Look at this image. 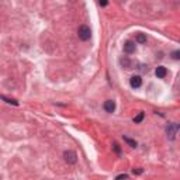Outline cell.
Listing matches in <instances>:
<instances>
[{
    "label": "cell",
    "mask_w": 180,
    "mask_h": 180,
    "mask_svg": "<svg viewBox=\"0 0 180 180\" xmlns=\"http://www.w3.org/2000/svg\"><path fill=\"white\" fill-rule=\"evenodd\" d=\"M125 179H127V175H120L115 177V180H125Z\"/></svg>",
    "instance_id": "cell-13"
},
{
    "label": "cell",
    "mask_w": 180,
    "mask_h": 180,
    "mask_svg": "<svg viewBox=\"0 0 180 180\" xmlns=\"http://www.w3.org/2000/svg\"><path fill=\"white\" fill-rule=\"evenodd\" d=\"M124 51H125L127 54H132V52L135 51V42L134 41H127L125 45H124Z\"/></svg>",
    "instance_id": "cell-5"
},
{
    "label": "cell",
    "mask_w": 180,
    "mask_h": 180,
    "mask_svg": "<svg viewBox=\"0 0 180 180\" xmlns=\"http://www.w3.org/2000/svg\"><path fill=\"white\" fill-rule=\"evenodd\" d=\"M166 75H167V71H166V68H165V66H158V68H156V76H158V77L163 79Z\"/></svg>",
    "instance_id": "cell-7"
},
{
    "label": "cell",
    "mask_w": 180,
    "mask_h": 180,
    "mask_svg": "<svg viewBox=\"0 0 180 180\" xmlns=\"http://www.w3.org/2000/svg\"><path fill=\"white\" fill-rule=\"evenodd\" d=\"M130 83H131V87H134V89L141 87V85H142V79H141V76H132V77H131V80H130Z\"/></svg>",
    "instance_id": "cell-4"
},
{
    "label": "cell",
    "mask_w": 180,
    "mask_h": 180,
    "mask_svg": "<svg viewBox=\"0 0 180 180\" xmlns=\"http://www.w3.org/2000/svg\"><path fill=\"white\" fill-rule=\"evenodd\" d=\"M177 124H169L167 125V128H166V132H167V135H169V138L170 139H173L175 138V135H176V131H177Z\"/></svg>",
    "instance_id": "cell-3"
},
{
    "label": "cell",
    "mask_w": 180,
    "mask_h": 180,
    "mask_svg": "<svg viewBox=\"0 0 180 180\" xmlns=\"http://www.w3.org/2000/svg\"><path fill=\"white\" fill-rule=\"evenodd\" d=\"M63 156H65V161L68 162V163H75V162H76V153H75L73 151H66V152L63 153Z\"/></svg>",
    "instance_id": "cell-2"
},
{
    "label": "cell",
    "mask_w": 180,
    "mask_h": 180,
    "mask_svg": "<svg viewBox=\"0 0 180 180\" xmlns=\"http://www.w3.org/2000/svg\"><path fill=\"white\" fill-rule=\"evenodd\" d=\"M144 120V113H138V115H136V117H134V123H141V121Z\"/></svg>",
    "instance_id": "cell-10"
},
{
    "label": "cell",
    "mask_w": 180,
    "mask_h": 180,
    "mask_svg": "<svg viewBox=\"0 0 180 180\" xmlns=\"http://www.w3.org/2000/svg\"><path fill=\"white\" fill-rule=\"evenodd\" d=\"M100 6H107V2H100Z\"/></svg>",
    "instance_id": "cell-16"
},
{
    "label": "cell",
    "mask_w": 180,
    "mask_h": 180,
    "mask_svg": "<svg viewBox=\"0 0 180 180\" xmlns=\"http://www.w3.org/2000/svg\"><path fill=\"white\" fill-rule=\"evenodd\" d=\"M132 172H134V175H141V173H142V169H141V167H136V169H134Z\"/></svg>",
    "instance_id": "cell-12"
},
{
    "label": "cell",
    "mask_w": 180,
    "mask_h": 180,
    "mask_svg": "<svg viewBox=\"0 0 180 180\" xmlns=\"http://www.w3.org/2000/svg\"><path fill=\"white\" fill-rule=\"evenodd\" d=\"M104 110H106L107 113H113L115 110V103L113 100H107L106 103H104Z\"/></svg>",
    "instance_id": "cell-6"
},
{
    "label": "cell",
    "mask_w": 180,
    "mask_h": 180,
    "mask_svg": "<svg viewBox=\"0 0 180 180\" xmlns=\"http://www.w3.org/2000/svg\"><path fill=\"white\" fill-rule=\"evenodd\" d=\"M2 98H3V100H6V101H7V103H13V104H14V106H17V104H19V103H17V101H16V100H10V98H6V97H4V96H3V97H2Z\"/></svg>",
    "instance_id": "cell-11"
},
{
    "label": "cell",
    "mask_w": 180,
    "mask_h": 180,
    "mask_svg": "<svg viewBox=\"0 0 180 180\" xmlns=\"http://www.w3.org/2000/svg\"><path fill=\"white\" fill-rule=\"evenodd\" d=\"M179 55H180V52L179 51H175V52H173V58H175V59H179Z\"/></svg>",
    "instance_id": "cell-15"
},
{
    "label": "cell",
    "mask_w": 180,
    "mask_h": 180,
    "mask_svg": "<svg viewBox=\"0 0 180 180\" xmlns=\"http://www.w3.org/2000/svg\"><path fill=\"white\" fill-rule=\"evenodd\" d=\"M124 141H125V142H127V144H130V145H131V146H132V148H135V146H136V142L134 141V139L128 138V136H124Z\"/></svg>",
    "instance_id": "cell-9"
},
{
    "label": "cell",
    "mask_w": 180,
    "mask_h": 180,
    "mask_svg": "<svg viewBox=\"0 0 180 180\" xmlns=\"http://www.w3.org/2000/svg\"><path fill=\"white\" fill-rule=\"evenodd\" d=\"M77 35H79V38L82 41H87V40H90V37H92V31H90V28L87 25H80L79 30H77Z\"/></svg>",
    "instance_id": "cell-1"
},
{
    "label": "cell",
    "mask_w": 180,
    "mask_h": 180,
    "mask_svg": "<svg viewBox=\"0 0 180 180\" xmlns=\"http://www.w3.org/2000/svg\"><path fill=\"white\" fill-rule=\"evenodd\" d=\"M113 149H114L117 153H120V146H118L117 144H114V145H113Z\"/></svg>",
    "instance_id": "cell-14"
},
{
    "label": "cell",
    "mask_w": 180,
    "mask_h": 180,
    "mask_svg": "<svg viewBox=\"0 0 180 180\" xmlns=\"http://www.w3.org/2000/svg\"><path fill=\"white\" fill-rule=\"evenodd\" d=\"M136 42L145 44V42H146V35H145V34H138V35H136Z\"/></svg>",
    "instance_id": "cell-8"
}]
</instances>
